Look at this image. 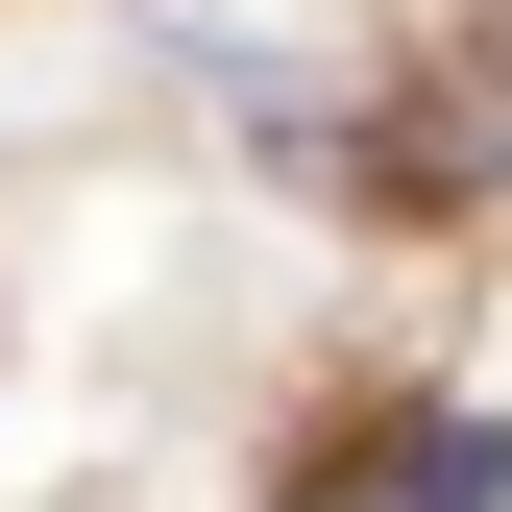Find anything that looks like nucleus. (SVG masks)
I'll use <instances>...</instances> for the list:
<instances>
[{
  "mask_svg": "<svg viewBox=\"0 0 512 512\" xmlns=\"http://www.w3.org/2000/svg\"><path fill=\"white\" fill-rule=\"evenodd\" d=\"M366 512H512V439L488 415H391V488Z\"/></svg>",
  "mask_w": 512,
  "mask_h": 512,
  "instance_id": "obj_1",
  "label": "nucleus"
}]
</instances>
